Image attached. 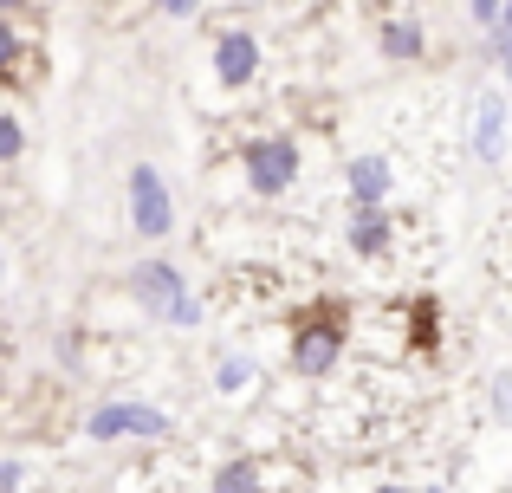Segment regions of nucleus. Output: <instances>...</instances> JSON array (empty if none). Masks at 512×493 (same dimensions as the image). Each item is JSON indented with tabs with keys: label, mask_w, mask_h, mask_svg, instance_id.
<instances>
[{
	"label": "nucleus",
	"mask_w": 512,
	"mask_h": 493,
	"mask_svg": "<svg viewBox=\"0 0 512 493\" xmlns=\"http://www.w3.org/2000/svg\"><path fill=\"white\" fill-rule=\"evenodd\" d=\"M338 357H344V318H338V305L305 312L299 325H292V370H299V377H325V370H338Z\"/></svg>",
	"instance_id": "obj_1"
},
{
	"label": "nucleus",
	"mask_w": 512,
	"mask_h": 493,
	"mask_svg": "<svg viewBox=\"0 0 512 493\" xmlns=\"http://www.w3.org/2000/svg\"><path fill=\"white\" fill-rule=\"evenodd\" d=\"M292 176H299V143H292V137L247 143V182H253V195H286Z\"/></svg>",
	"instance_id": "obj_2"
},
{
	"label": "nucleus",
	"mask_w": 512,
	"mask_h": 493,
	"mask_svg": "<svg viewBox=\"0 0 512 493\" xmlns=\"http://www.w3.org/2000/svg\"><path fill=\"white\" fill-rule=\"evenodd\" d=\"M130 221H137V234H143V241H163V234L175 228L169 189H163V176H156L150 163H137V169H130Z\"/></svg>",
	"instance_id": "obj_3"
},
{
	"label": "nucleus",
	"mask_w": 512,
	"mask_h": 493,
	"mask_svg": "<svg viewBox=\"0 0 512 493\" xmlns=\"http://www.w3.org/2000/svg\"><path fill=\"white\" fill-rule=\"evenodd\" d=\"M91 442H117V435H169V416L150 403H104L91 409Z\"/></svg>",
	"instance_id": "obj_4"
},
{
	"label": "nucleus",
	"mask_w": 512,
	"mask_h": 493,
	"mask_svg": "<svg viewBox=\"0 0 512 493\" xmlns=\"http://www.w3.org/2000/svg\"><path fill=\"white\" fill-rule=\"evenodd\" d=\"M253 72H260V39H253L247 26L221 33V46H214V78H221V85H247Z\"/></svg>",
	"instance_id": "obj_5"
},
{
	"label": "nucleus",
	"mask_w": 512,
	"mask_h": 493,
	"mask_svg": "<svg viewBox=\"0 0 512 493\" xmlns=\"http://www.w3.org/2000/svg\"><path fill=\"white\" fill-rule=\"evenodd\" d=\"M137 292H143V305H150V312H169L188 286H182V273H175L169 260H143L137 266Z\"/></svg>",
	"instance_id": "obj_6"
},
{
	"label": "nucleus",
	"mask_w": 512,
	"mask_h": 493,
	"mask_svg": "<svg viewBox=\"0 0 512 493\" xmlns=\"http://www.w3.org/2000/svg\"><path fill=\"white\" fill-rule=\"evenodd\" d=\"M350 195H357V208H376L389 195V163L383 156H357V163H350Z\"/></svg>",
	"instance_id": "obj_7"
},
{
	"label": "nucleus",
	"mask_w": 512,
	"mask_h": 493,
	"mask_svg": "<svg viewBox=\"0 0 512 493\" xmlns=\"http://www.w3.org/2000/svg\"><path fill=\"white\" fill-rule=\"evenodd\" d=\"M350 247L370 253V260L389 247V215H383V208H357V221H350Z\"/></svg>",
	"instance_id": "obj_8"
},
{
	"label": "nucleus",
	"mask_w": 512,
	"mask_h": 493,
	"mask_svg": "<svg viewBox=\"0 0 512 493\" xmlns=\"http://www.w3.org/2000/svg\"><path fill=\"white\" fill-rule=\"evenodd\" d=\"M487 163H500V150H506V104L500 98H487L480 104V143H474Z\"/></svg>",
	"instance_id": "obj_9"
},
{
	"label": "nucleus",
	"mask_w": 512,
	"mask_h": 493,
	"mask_svg": "<svg viewBox=\"0 0 512 493\" xmlns=\"http://www.w3.org/2000/svg\"><path fill=\"white\" fill-rule=\"evenodd\" d=\"M383 52L389 59H422V26L415 20H389L383 26Z\"/></svg>",
	"instance_id": "obj_10"
},
{
	"label": "nucleus",
	"mask_w": 512,
	"mask_h": 493,
	"mask_svg": "<svg viewBox=\"0 0 512 493\" xmlns=\"http://www.w3.org/2000/svg\"><path fill=\"white\" fill-rule=\"evenodd\" d=\"M214 493H260V468H253V461H227V468L214 474Z\"/></svg>",
	"instance_id": "obj_11"
},
{
	"label": "nucleus",
	"mask_w": 512,
	"mask_h": 493,
	"mask_svg": "<svg viewBox=\"0 0 512 493\" xmlns=\"http://www.w3.org/2000/svg\"><path fill=\"white\" fill-rule=\"evenodd\" d=\"M409 344H415V351H435V299H415V312H409Z\"/></svg>",
	"instance_id": "obj_12"
},
{
	"label": "nucleus",
	"mask_w": 512,
	"mask_h": 493,
	"mask_svg": "<svg viewBox=\"0 0 512 493\" xmlns=\"http://www.w3.org/2000/svg\"><path fill=\"white\" fill-rule=\"evenodd\" d=\"M13 65H20V33L0 20V78H13Z\"/></svg>",
	"instance_id": "obj_13"
},
{
	"label": "nucleus",
	"mask_w": 512,
	"mask_h": 493,
	"mask_svg": "<svg viewBox=\"0 0 512 493\" xmlns=\"http://www.w3.org/2000/svg\"><path fill=\"white\" fill-rule=\"evenodd\" d=\"M26 150V137H20V124L13 117H0V163H13V156Z\"/></svg>",
	"instance_id": "obj_14"
},
{
	"label": "nucleus",
	"mask_w": 512,
	"mask_h": 493,
	"mask_svg": "<svg viewBox=\"0 0 512 493\" xmlns=\"http://www.w3.org/2000/svg\"><path fill=\"white\" fill-rule=\"evenodd\" d=\"M240 383H247V364H240V357H227V364H221V390H240Z\"/></svg>",
	"instance_id": "obj_15"
},
{
	"label": "nucleus",
	"mask_w": 512,
	"mask_h": 493,
	"mask_svg": "<svg viewBox=\"0 0 512 493\" xmlns=\"http://www.w3.org/2000/svg\"><path fill=\"white\" fill-rule=\"evenodd\" d=\"M493 409H500V416L512 422V377H500V383H493Z\"/></svg>",
	"instance_id": "obj_16"
},
{
	"label": "nucleus",
	"mask_w": 512,
	"mask_h": 493,
	"mask_svg": "<svg viewBox=\"0 0 512 493\" xmlns=\"http://www.w3.org/2000/svg\"><path fill=\"white\" fill-rule=\"evenodd\" d=\"M20 487V461H7V468H0V493H13Z\"/></svg>",
	"instance_id": "obj_17"
},
{
	"label": "nucleus",
	"mask_w": 512,
	"mask_h": 493,
	"mask_svg": "<svg viewBox=\"0 0 512 493\" xmlns=\"http://www.w3.org/2000/svg\"><path fill=\"white\" fill-rule=\"evenodd\" d=\"M493 20H500V33H512V0H500V13H493Z\"/></svg>",
	"instance_id": "obj_18"
},
{
	"label": "nucleus",
	"mask_w": 512,
	"mask_h": 493,
	"mask_svg": "<svg viewBox=\"0 0 512 493\" xmlns=\"http://www.w3.org/2000/svg\"><path fill=\"white\" fill-rule=\"evenodd\" d=\"M474 13H480V20H493V13H500V0H474Z\"/></svg>",
	"instance_id": "obj_19"
},
{
	"label": "nucleus",
	"mask_w": 512,
	"mask_h": 493,
	"mask_svg": "<svg viewBox=\"0 0 512 493\" xmlns=\"http://www.w3.org/2000/svg\"><path fill=\"white\" fill-rule=\"evenodd\" d=\"M163 7L175 13V20H182V13H195V0H163Z\"/></svg>",
	"instance_id": "obj_20"
},
{
	"label": "nucleus",
	"mask_w": 512,
	"mask_h": 493,
	"mask_svg": "<svg viewBox=\"0 0 512 493\" xmlns=\"http://www.w3.org/2000/svg\"><path fill=\"white\" fill-rule=\"evenodd\" d=\"M500 59H506V78H512V33H500Z\"/></svg>",
	"instance_id": "obj_21"
},
{
	"label": "nucleus",
	"mask_w": 512,
	"mask_h": 493,
	"mask_svg": "<svg viewBox=\"0 0 512 493\" xmlns=\"http://www.w3.org/2000/svg\"><path fill=\"white\" fill-rule=\"evenodd\" d=\"M26 7V0H0V13H20Z\"/></svg>",
	"instance_id": "obj_22"
},
{
	"label": "nucleus",
	"mask_w": 512,
	"mask_h": 493,
	"mask_svg": "<svg viewBox=\"0 0 512 493\" xmlns=\"http://www.w3.org/2000/svg\"><path fill=\"white\" fill-rule=\"evenodd\" d=\"M376 493H409V487H376Z\"/></svg>",
	"instance_id": "obj_23"
},
{
	"label": "nucleus",
	"mask_w": 512,
	"mask_h": 493,
	"mask_svg": "<svg viewBox=\"0 0 512 493\" xmlns=\"http://www.w3.org/2000/svg\"><path fill=\"white\" fill-rule=\"evenodd\" d=\"M428 493H441V487H428Z\"/></svg>",
	"instance_id": "obj_24"
}]
</instances>
